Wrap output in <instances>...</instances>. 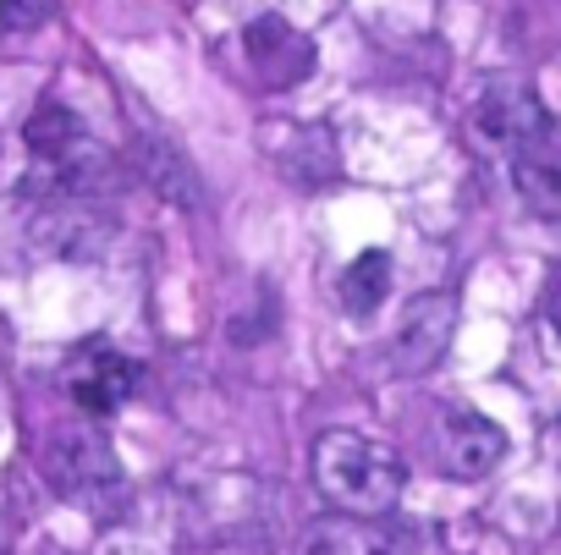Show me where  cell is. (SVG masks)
Here are the masks:
<instances>
[{
    "instance_id": "cell-1",
    "label": "cell",
    "mask_w": 561,
    "mask_h": 555,
    "mask_svg": "<svg viewBox=\"0 0 561 555\" xmlns=\"http://www.w3.org/2000/svg\"><path fill=\"white\" fill-rule=\"evenodd\" d=\"M23 149H28V182L45 204L50 198H105L116 182V160L100 149L89 122L61 100L34 105L23 127Z\"/></svg>"
},
{
    "instance_id": "cell-2",
    "label": "cell",
    "mask_w": 561,
    "mask_h": 555,
    "mask_svg": "<svg viewBox=\"0 0 561 555\" xmlns=\"http://www.w3.org/2000/svg\"><path fill=\"white\" fill-rule=\"evenodd\" d=\"M309 467H314V489L347 517H386L408 489V462L358 429H325L314 440Z\"/></svg>"
},
{
    "instance_id": "cell-3",
    "label": "cell",
    "mask_w": 561,
    "mask_h": 555,
    "mask_svg": "<svg viewBox=\"0 0 561 555\" xmlns=\"http://www.w3.org/2000/svg\"><path fill=\"white\" fill-rule=\"evenodd\" d=\"M39 467L50 473V484L72 500V506H83V511H94V517H116L122 506H127V473H122V462H116V451L100 440V435H89V429H67V435H56L45 451H39Z\"/></svg>"
},
{
    "instance_id": "cell-4",
    "label": "cell",
    "mask_w": 561,
    "mask_h": 555,
    "mask_svg": "<svg viewBox=\"0 0 561 555\" xmlns=\"http://www.w3.org/2000/svg\"><path fill=\"white\" fill-rule=\"evenodd\" d=\"M468 127H473V143L490 149L495 160H512L517 149H528L534 138H545L556 127V116L545 111V100L534 94V83L523 78H484L479 83V100L468 111Z\"/></svg>"
},
{
    "instance_id": "cell-5",
    "label": "cell",
    "mask_w": 561,
    "mask_h": 555,
    "mask_svg": "<svg viewBox=\"0 0 561 555\" xmlns=\"http://www.w3.org/2000/svg\"><path fill=\"white\" fill-rule=\"evenodd\" d=\"M34 247L45 258H61V264H89L111 247L116 236V220L100 209V198H50L39 204L34 215Z\"/></svg>"
},
{
    "instance_id": "cell-6",
    "label": "cell",
    "mask_w": 561,
    "mask_h": 555,
    "mask_svg": "<svg viewBox=\"0 0 561 555\" xmlns=\"http://www.w3.org/2000/svg\"><path fill=\"white\" fill-rule=\"evenodd\" d=\"M61 385H67V396L78 402V413L111 418L122 402H133V391L144 385V369H138L127 352H116L111 342H83V347L67 358Z\"/></svg>"
},
{
    "instance_id": "cell-7",
    "label": "cell",
    "mask_w": 561,
    "mask_h": 555,
    "mask_svg": "<svg viewBox=\"0 0 561 555\" xmlns=\"http://www.w3.org/2000/svg\"><path fill=\"white\" fill-rule=\"evenodd\" d=\"M506 429L495 424V418H484L479 407H446L440 413V435H435V462L451 473V478H462V484H473V478H490L501 462H506Z\"/></svg>"
},
{
    "instance_id": "cell-8",
    "label": "cell",
    "mask_w": 561,
    "mask_h": 555,
    "mask_svg": "<svg viewBox=\"0 0 561 555\" xmlns=\"http://www.w3.org/2000/svg\"><path fill=\"white\" fill-rule=\"evenodd\" d=\"M451 331H457V298L451 292H419L397 331H391V369L397 374H424L446 358L451 347Z\"/></svg>"
},
{
    "instance_id": "cell-9",
    "label": "cell",
    "mask_w": 561,
    "mask_h": 555,
    "mask_svg": "<svg viewBox=\"0 0 561 555\" xmlns=\"http://www.w3.org/2000/svg\"><path fill=\"white\" fill-rule=\"evenodd\" d=\"M242 61L253 67V78H264L270 89H293L314 72V39H304L287 18H253L242 28Z\"/></svg>"
},
{
    "instance_id": "cell-10",
    "label": "cell",
    "mask_w": 561,
    "mask_h": 555,
    "mask_svg": "<svg viewBox=\"0 0 561 555\" xmlns=\"http://www.w3.org/2000/svg\"><path fill=\"white\" fill-rule=\"evenodd\" d=\"M517 198L539 215V220H561V127H550L545 138H534L528 149H517L506 160Z\"/></svg>"
},
{
    "instance_id": "cell-11",
    "label": "cell",
    "mask_w": 561,
    "mask_h": 555,
    "mask_svg": "<svg viewBox=\"0 0 561 555\" xmlns=\"http://www.w3.org/2000/svg\"><path fill=\"white\" fill-rule=\"evenodd\" d=\"M298 555H408V550H402V539L380 517H347V511H336V517H320V522L304 528Z\"/></svg>"
},
{
    "instance_id": "cell-12",
    "label": "cell",
    "mask_w": 561,
    "mask_h": 555,
    "mask_svg": "<svg viewBox=\"0 0 561 555\" xmlns=\"http://www.w3.org/2000/svg\"><path fill=\"white\" fill-rule=\"evenodd\" d=\"M336 298H342V309L358 314V320L380 314L386 298H391V253H386V247H364V253L342 269Z\"/></svg>"
},
{
    "instance_id": "cell-13",
    "label": "cell",
    "mask_w": 561,
    "mask_h": 555,
    "mask_svg": "<svg viewBox=\"0 0 561 555\" xmlns=\"http://www.w3.org/2000/svg\"><path fill=\"white\" fill-rule=\"evenodd\" d=\"M138 165H144V176H149L171 204H198V187H193L187 160H182L171 143H160L154 132H149V138H138Z\"/></svg>"
},
{
    "instance_id": "cell-14",
    "label": "cell",
    "mask_w": 561,
    "mask_h": 555,
    "mask_svg": "<svg viewBox=\"0 0 561 555\" xmlns=\"http://www.w3.org/2000/svg\"><path fill=\"white\" fill-rule=\"evenodd\" d=\"M56 0H0V34H34L45 28Z\"/></svg>"
},
{
    "instance_id": "cell-15",
    "label": "cell",
    "mask_w": 561,
    "mask_h": 555,
    "mask_svg": "<svg viewBox=\"0 0 561 555\" xmlns=\"http://www.w3.org/2000/svg\"><path fill=\"white\" fill-rule=\"evenodd\" d=\"M539 314H545V325L561 336V264L550 269V281H545V292H539Z\"/></svg>"
},
{
    "instance_id": "cell-16",
    "label": "cell",
    "mask_w": 561,
    "mask_h": 555,
    "mask_svg": "<svg viewBox=\"0 0 561 555\" xmlns=\"http://www.w3.org/2000/svg\"><path fill=\"white\" fill-rule=\"evenodd\" d=\"M215 555H253V550H248V544H220Z\"/></svg>"
}]
</instances>
